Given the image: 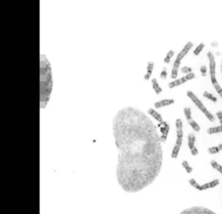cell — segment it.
<instances>
[{
  "mask_svg": "<svg viewBox=\"0 0 222 214\" xmlns=\"http://www.w3.org/2000/svg\"><path fill=\"white\" fill-rule=\"evenodd\" d=\"M203 97H205L206 98L209 99L210 101H212L213 103H216L218 101V98L215 95H213L212 92H208V91H204L203 92Z\"/></svg>",
  "mask_w": 222,
  "mask_h": 214,
  "instance_id": "obj_18",
  "label": "cell"
},
{
  "mask_svg": "<svg viewBox=\"0 0 222 214\" xmlns=\"http://www.w3.org/2000/svg\"><path fill=\"white\" fill-rule=\"evenodd\" d=\"M194 78H195V74L193 72V73L186 74V75H184V76H182V77H181L179 79H176V80H172L171 82L168 83V87L171 88V89L172 88H175L177 86H180L185 84L186 82H188V81H189L191 80H194Z\"/></svg>",
  "mask_w": 222,
  "mask_h": 214,
  "instance_id": "obj_8",
  "label": "cell"
},
{
  "mask_svg": "<svg viewBox=\"0 0 222 214\" xmlns=\"http://www.w3.org/2000/svg\"><path fill=\"white\" fill-rule=\"evenodd\" d=\"M151 83H152V87L156 94H161L162 92V88L158 83V80L156 78H152L151 79Z\"/></svg>",
  "mask_w": 222,
  "mask_h": 214,
  "instance_id": "obj_15",
  "label": "cell"
},
{
  "mask_svg": "<svg viewBox=\"0 0 222 214\" xmlns=\"http://www.w3.org/2000/svg\"><path fill=\"white\" fill-rule=\"evenodd\" d=\"M181 72L185 74H191L193 73V68L191 67H188V66H185L183 68H181Z\"/></svg>",
  "mask_w": 222,
  "mask_h": 214,
  "instance_id": "obj_23",
  "label": "cell"
},
{
  "mask_svg": "<svg viewBox=\"0 0 222 214\" xmlns=\"http://www.w3.org/2000/svg\"><path fill=\"white\" fill-rule=\"evenodd\" d=\"M193 46H194V44H193L192 41H188L184 45L182 49L179 52L178 55H177V56H176V58H175V60L173 62L172 72H171V78L173 80H176L177 79V76H178V74H179V69H180L182 62L186 57V56L188 55V53H189V51L191 50Z\"/></svg>",
  "mask_w": 222,
  "mask_h": 214,
  "instance_id": "obj_4",
  "label": "cell"
},
{
  "mask_svg": "<svg viewBox=\"0 0 222 214\" xmlns=\"http://www.w3.org/2000/svg\"><path fill=\"white\" fill-rule=\"evenodd\" d=\"M173 56H174V51H173V49L168 50L167 53V55H166V56H165V58H164V60H163L164 63L168 64V63L171 62V59L173 58Z\"/></svg>",
  "mask_w": 222,
  "mask_h": 214,
  "instance_id": "obj_19",
  "label": "cell"
},
{
  "mask_svg": "<svg viewBox=\"0 0 222 214\" xmlns=\"http://www.w3.org/2000/svg\"><path fill=\"white\" fill-rule=\"evenodd\" d=\"M200 74L203 77L206 76V74H207V68L206 67V65H201L200 66Z\"/></svg>",
  "mask_w": 222,
  "mask_h": 214,
  "instance_id": "obj_25",
  "label": "cell"
},
{
  "mask_svg": "<svg viewBox=\"0 0 222 214\" xmlns=\"http://www.w3.org/2000/svg\"><path fill=\"white\" fill-rule=\"evenodd\" d=\"M207 134L212 135V134H218V133H222V125L219 126H213L209 127L207 130Z\"/></svg>",
  "mask_w": 222,
  "mask_h": 214,
  "instance_id": "obj_17",
  "label": "cell"
},
{
  "mask_svg": "<svg viewBox=\"0 0 222 214\" xmlns=\"http://www.w3.org/2000/svg\"><path fill=\"white\" fill-rule=\"evenodd\" d=\"M210 164H211L212 168H213L214 169H216L217 171H219V172L222 175V165H220L219 163H217L216 160H211Z\"/></svg>",
  "mask_w": 222,
  "mask_h": 214,
  "instance_id": "obj_21",
  "label": "cell"
},
{
  "mask_svg": "<svg viewBox=\"0 0 222 214\" xmlns=\"http://www.w3.org/2000/svg\"><path fill=\"white\" fill-rule=\"evenodd\" d=\"M187 95H188V97L193 101V103L196 105V107L197 108L205 115V117L210 121V122H214L215 121V117L213 116V114L206 108V107L205 106V104H203V102L197 97V95L194 92H192V91H188L187 92Z\"/></svg>",
  "mask_w": 222,
  "mask_h": 214,
  "instance_id": "obj_5",
  "label": "cell"
},
{
  "mask_svg": "<svg viewBox=\"0 0 222 214\" xmlns=\"http://www.w3.org/2000/svg\"><path fill=\"white\" fill-rule=\"evenodd\" d=\"M220 151H222V143H219V144L214 145V146H211L207 148V152L210 154H216L219 153Z\"/></svg>",
  "mask_w": 222,
  "mask_h": 214,
  "instance_id": "obj_16",
  "label": "cell"
},
{
  "mask_svg": "<svg viewBox=\"0 0 222 214\" xmlns=\"http://www.w3.org/2000/svg\"><path fill=\"white\" fill-rule=\"evenodd\" d=\"M205 43L204 42H200L194 49V56H198L200 53H201V51L205 48Z\"/></svg>",
  "mask_w": 222,
  "mask_h": 214,
  "instance_id": "obj_20",
  "label": "cell"
},
{
  "mask_svg": "<svg viewBox=\"0 0 222 214\" xmlns=\"http://www.w3.org/2000/svg\"><path fill=\"white\" fill-rule=\"evenodd\" d=\"M217 45V41H214L213 43H211V46H216Z\"/></svg>",
  "mask_w": 222,
  "mask_h": 214,
  "instance_id": "obj_27",
  "label": "cell"
},
{
  "mask_svg": "<svg viewBox=\"0 0 222 214\" xmlns=\"http://www.w3.org/2000/svg\"><path fill=\"white\" fill-rule=\"evenodd\" d=\"M148 113L152 118H154V119L156 120L158 123H161V122L164 121L162 116H161L155 109H154V108H149V109L148 110Z\"/></svg>",
  "mask_w": 222,
  "mask_h": 214,
  "instance_id": "obj_14",
  "label": "cell"
},
{
  "mask_svg": "<svg viewBox=\"0 0 222 214\" xmlns=\"http://www.w3.org/2000/svg\"><path fill=\"white\" fill-rule=\"evenodd\" d=\"M206 56L208 59V70H209L210 81H211L214 90L217 92V93L222 98V86L219 83V81L217 80V76H216V61H215L214 53L212 51H208L206 53Z\"/></svg>",
  "mask_w": 222,
  "mask_h": 214,
  "instance_id": "obj_2",
  "label": "cell"
},
{
  "mask_svg": "<svg viewBox=\"0 0 222 214\" xmlns=\"http://www.w3.org/2000/svg\"><path fill=\"white\" fill-rule=\"evenodd\" d=\"M182 167L186 169V171L188 172V173H191L192 171H193V168L190 166V164H189V163L188 162L187 160H183L182 162Z\"/></svg>",
  "mask_w": 222,
  "mask_h": 214,
  "instance_id": "obj_22",
  "label": "cell"
},
{
  "mask_svg": "<svg viewBox=\"0 0 222 214\" xmlns=\"http://www.w3.org/2000/svg\"><path fill=\"white\" fill-rule=\"evenodd\" d=\"M112 131L118 149L116 178L129 193L151 185L161 173L163 148L157 126L142 111L132 106L113 118Z\"/></svg>",
  "mask_w": 222,
  "mask_h": 214,
  "instance_id": "obj_1",
  "label": "cell"
},
{
  "mask_svg": "<svg viewBox=\"0 0 222 214\" xmlns=\"http://www.w3.org/2000/svg\"><path fill=\"white\" fill-rule=\"evenodd\" d=\"M160 77H161V80H166L167 79V70L166 68H162V70H161V72L160 74Z\"/></svg>",
  "mask_w": 222,
  "mask_h": 214,
  "instance_id": "obj_24",
  "label": "cell"
},
{
  "mask_svg": "<svg viewBox=\"0 0 222 214\" xmlns=\"http://www.w3.org/2000/svg\"><path fill=\"white\" fill-rule=\"evenodd\" d=\"M189 182H190V184H192L194 187L198 188L199 190H203V189H206V188H209V187H213L217 186V185L219 183V181L218 180H214V181H213L212 182H209V183H207V184H206V185H204V186H199V185L197 184V182H196L194 179L190 180Z\"/></svg>",
  "mask_w": 222,
  "mask_h": 214,
  "instance_id": "obj_11",
  "label": "cell"
},
{
  "mask_svg": "<svg viewBox=\"0 0 222 214\" xmlns=\"http://www.w3.org/2000/svg\"><path fill=\"white\" fill-rule=\"evenodd\" d=\"M174 102H175V100L173 98H164V99H161V100L155 103V108L160 109V108H162V107H166V106L173 104Z\"/></svg>",
  "mask_w": 222,
  "mask_h": 214,
  "instance_id": "obj_12",
  "label": "cell"
},
{
  "mask_svg": "<svg viewBox=\"0 0 222 214\" xmlns=\"http://www.w3.org/2000/svg\"><path fill=\"white\" fill-rule=\"evenodd\" d=\"M154 68H155V62L150 61L147 63V72L144 75V80L146 81H148L150 79H151V76H152V74H153V71H154Z\"/></svg>",
  "mask_w": 222,
  "mask_h": 214,
  "instance_id": "obj_13",
  "label": "cell"
},
{
  "mask_svg": "<svg viewBox=\"0 0 222 214\" xmlns=\"http://www.w3.org/2000/svg\"><path fill=\"white\" fill-rule=\"evenodd\" d=\"M183 113L187 118V121L188 123V124L190 125V127L196 132L200 131V124L193 118V115H192V109L190 106H186L183 109Z\"/></svg>",
  "mask_w": 222,
  "mask_h": 214,
  "instance_id": "obj_6",
  "label": "cell"
},
{
  "mask_svg": "<svg viewBox=\"0 0 222 214\" xmlns=\"http://www.w3.org/2000/svg\"><path fill=\"white\" fill-rule=\"evenodd\" d=\"M175 129H176V140L171 153V156L173 159H176L179 155L180 150L183 143L184 130H183V122L181 118H176L175 120Z\"/></svg>",
  "mask_w": 222,
  "mask_h": 214,
  "instance_id": "obj_3",
  "label": "cell"
},
{
  "mask_svg": "<svg viewBox=\"0 0 222 214\" xmlns=\"http://www.w3.org/2000/svg\"><path fill=\"white\" fill-rule=\"evenodd\" d=\"M219 69H220V75H221V80H222V52H221V58H220V66H219Z\"/></svg>",
  "mask_w": 222,
  "mask_h": 214,
  "instance_id": "obj_26",
  "label": "cell"
},
{
  "mask_svg": "<svg viewBox=\"0 0 222 214\" xmlns=\"http://www.w3.org/2000/svg\"><path fill=\"white\" fill-rule=\"evenodd\" d=\"M180 214H217V213L203 206H192L182 211Z\"/></svg>",
  "mask_w": 222,
  "mask_h": 214,
  "instance_id": "obj_7",
  "label": "cell"
},
{
  "mask_svg": "<svg viewBox=\"0 0 222 214\" xmlns=\"http://www.w3.org/2000/svg\"><path fill=\"white\" fill-rule=\"evenodd\" d=\"M196 142V136L194 132H190L188 136V146L190 150V153L192 155L195 156L199 154V149L195 146Z\"/></svg>",
  "mask_w": 222,
  "mask_h": 214,
  "instance_id": "obj_9",
  "label": "cell"
},
{
  "mask_svg": "<svg viewBox=\"0 0 222 214\" xmlns=\"http://www.w3.org/2000/svg\"><path fill=\"white\" fill-rule=\"evenodd\" d=\"M161 130V134H160V137H161V142H167V136L169 135V132H170V124H168V122L167 121H163L161 123H160L159 124Z\"/></svg>",
  "mask_w": 222,
  "mask_h": 214,
  "instance_id": "obj_10",
  "label": "cell"
}]
</instances>
